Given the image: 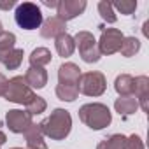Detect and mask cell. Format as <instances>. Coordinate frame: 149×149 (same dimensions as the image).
Segmentation results:
<instances>
[{
	"label": "cell",
	"mask_w": 149,
	"mask_h": 149,
	"mask_svg": "<svg viewBox=\"0 0 149 149\" xmlns=\"http://www.w3.org/2000/svg\"><path fill=\"white\" fill-rule=\"evenodd\" d=\"M114 109H116V112H119L121 116H132V114L137 112L139 102H137V98H135L133 95H130V97H119V98L114 102Z\"/></svg>",
	"instance_id": "obj_16"
},
{
	"label": "cell",
	"mask_w": 149,
	"mask_h": 149,
	"mask_svg": "<svg viewBox=\"0 0 149 149\" xmlns=\"http://www.w3.org/2000/svg\"><path fill=\"white\" fill-rule=\"evenodd\" d=\"M6 125L13 133H25L33 125V116L21 109H11L6 114Z\"/></svg>",
	"instance_id": "obj_8"
},
{
	"label": "cell",
	"mask_w": 149,
	"mask_h": 149,
	"mask_svg": "<svg viewBox=\"0 0 149 149\" xmlns=\"http://www.w3.org/2000/svg\"><path fill=\"white\" fill-rule=\"evenodd\" d=\"M114 90L119 97H130L133 95V77L130 74H119L114 81Z\"/></svg>",
	"instance_id": "obj_18"
},
{
	"label": "cell",
	"mask_w": 149,
	"mask_h": 149,
	"mask_svg": "<svg viewBox=\"0 0 149 149\" xmlns=\"http://www.w3.org/2000/svg\"><path fill=\"white\" fill-rule=\"evenodd\" d=\"M33 97H35V93L26 84V81H25L23 76H16V77H13V79L7 81L6 91H4V98L6 100L19 104V105H26Z\"/></svg>",
	"instance_id": "obj_4"
},
{
	"label": "cell",
	"mask_w": 149,
	"mask_h": 149,
	"mask_svg": "<svg viewBox=\"0 0 149 149\" xmlns=\"http://www.w3.org/2000/svg\"><path fill=\"white\" fill-rule=\"evenodd\" d=\"M77 88H79V93L86 97H102L107 90V79L102 72H97V70L84 72L79 77Z\"/></svg>",
	"instance_id": "obj_5"
},
{
	"label": "cell",
	"mask_w": 149,
	"mask_h": 149,
	"mask_svg": "<svg viewBox=\"0 0 149 149\" xmlns=\"http://www.w3.org/2000/svg\"><path fill=\"white\" fill-rule=\"evenodd\" d=\"M133 97L139 102V107L147 112L149 111V77L139 76L133 77Z\"/></svg>",
	"instance_id": "obj_10"
},
{
	"label": "cell",
	"mask_w": 149,
	"mask_h": 149,
	"mask_svg": "<svg viewBox=\"0 0 149 149\" xmlns=\"http://www.w3.org/2000/svg\"><path fill=\"white\" fill-rule=\"evenodd\" d=\"M74 42H76V47L79 49V54L83 58V61L86 63H97L100 60V51L97 46V40L93 37V33L90 32H77L76 37H74Z\"/></svg>",
	"instance_id": "obj_6"
},
{
	"label": "cell",
	"mask_w": 149,
	"mask_h": 149,
	"mask_svg": "<svg viewBox=\"0 0 149 149\" xmlns=\"http://www.w3.org/2000/svg\"><path fill=\"white\" fill-rule=\"evenodd\" d=\"M25 107H26V112H28L30 116H37V114H42V112L47 109V102H46L42 97L35 95Z\"/></svg>",
	"instance_id": "obj_25"
},
{
	"label": "cell",
	"mask_w": 149,
	"mask_h": 149,
	"mask_svg": "<svg viewBox=\"0 0 149 149\" xmlns=\"http://www.w3.org/2000/svg\"><path fill=\"white\" fill-rule=\"evenodd\" d=\"M6 84H7V79H6V76H4V74H0V97H4Z\"/></svg>",
	"instance_id": "obj_29"
},
{
	"label": "cell",
	"mask_w": 149,
	"mask_h": 149,
	"mask_svg": "<svg viewBox=\"0 0 149 149\" xmlns=\"http://www.w3.org/2000/svg\"><path fill=\"white\" fill-rule=\"evenodd\" d=\"M23 56H25L23 49L14 47L7 56L2 60V65H4L6 68H9V70H16V68H19V65L23 63Z\"/></svg>",
	"instance_id": "obj_23"
},
{
	"label": "cell",
	"mask_w": 149,
	"mask_h": 149,
	"mask_svg": "<svg viewBox=\"0 0 149 149\" xmlns=\"http://www.w3.org/2000/svg\"><path fill=\"white\" fill-rule=\"evenodd\" d=\"M139 51H140V40H139L137 37H125V39H123L121 47H119V53H121L125 58L135 56Z\"/></svg>",
	"instance_id": "obj_22"
},
{
	"label": "cell",
	"mask_w": 149,
	"mask_h": 149,
	"mask_svg": "<svg viewBox=\"0 0 149 149\" xmlns=\"http://www.w3.org/2000/svg\"><path fill=\"white\" fill-rule=\"evenodd\" d=\"M123 39H125V35H123L121 30H118V28H102L100 40L97 42L100 54L111 56L114 53H119Z\"/></svg>",
	"instance_id": "obj_7"
},
{
	"label": "cell",
	"mask_w": 149,
	"mask_h": 149,
	"mask_svg": "<svg viewBox=\"0 0 149 149\" xmlns=\"http://www.w3.org/2000/svg\"><path fill=\"white\" fill-rule=\"evenodd\" d=\"M23 77L32 90H42L47 84V72L44 68H39V67H30L25 72Z\"/></svg>",
	"instance_id": "obj_13"
},
{
	"label": "cell",
	"mask_w": 149,
	"mask_h": 149,
	"mask_svg": "<svg viewBox=\"0 0 149 149\" xmlns=\"http://www.w3.org/2000/svg\"><path fill=\"white\" fill-rule=\"evenodd\" d=\"M4 32V28H2V23H0V33H2Z\"/></svg>",
	"instance_id": "obj_32"
},
{
	"label": "cell",
	"mask_w": 149,
	"mask_h": 149,
	"mask_svg": "<svg viewBox=\"0 0 149 149\" xmlns=\"http://www.w3.org/2000/svg\"><path fill=\"white\" fill-rule=\"evenodd\" d=\"M42 4H44L46 7H53V9H56V7H58V0H42Z\"/></svg>",
	"instance_id": "obj_30"
},
{
	"label": "cell",
	"mask_w": 149,
	"mask_h": 149,
	"mask_svg": "<svg viewBox=\"0 0 149 149\" xmlns=\"http://www.w3.org/2000/svg\"><path fill=\"white\" fill-rule=\"evenodd\" d=\"M51 60H53V56L47 47H35L28 56L30 67H39V68H44L47 63H51Z\"/></svg>",
	"instance_id": "obj_17"
},
{
	"label": "cell",
	"mask_w": 149,
	"mask_h": 149,
	"mask_svg": "<svg viewBox=\"0 0 149 149\" xmlns=\"http://www.w3.org/2000/svg\"><path fill=\"white\" fill-rule=\"evenodd\" d=\"M56 97L63 102H74L77 97H79V88L74 86V84H56V90H54Z\"/></svg>",
	"instance_id": "obj_20"
},
{
	"label": "cell",
	"mask_w": 149,
	"mask_h": 149,
	"mask_svg": "<svg viewBox=\"0 0 149 149\" xmlns=\"http://www.w3.org/2000/svg\"><path fill=\"white\" fill-rule=\"evenodd\" d=\"M79 77H81V68L76 63L67 61V63H61L58 67V83L60 84H74V86H77Z\"/></svg>",
	"instance_id": "obj_12"
},
{
	"label": "cell",
	"mask_w": 149,
	"mask_h": 149,
	"mask_svg": "<svg viewBox=\"0 0 149 149\" xmlns=\"http://www.w3.org/2000/svg\"><path fill=\"white\" fill-rule=\"evenodd\" d=\"M67 33V23L58 16H51L40 25V35L44 39H56L58 35Z\"/></svg>",
	"instance_id": "obj_11"
},
{
	"label": "cell",
	"mask_w": 149,
	"mask_h": 149,
	"mask_svg": "<svg viewBox=\"0 0 149 149\" xmlns=\"http://www.w3.org/2000/svg\"><path fill=\"white\" fill-rule=\"evenodd\" d=\"M14 21L23 30H37V28H40L44 18H42L40 7L37 4H33V2H21V4L16 6Z\"/></svg>",
	"instance_id": "obj_3"
},
{
	"label": "cell",
	"mask_w": 149,
	"mask_h": 149,
	"mask_svg": "<svg viewBox=\"0 0 149 149\" xmlns=\"http://www.w3.org/2000/svg\"><path fill=\"white\" fill-rule=\"evenodd\" d=\"M54 47H56V53L63 58H68L74 54L76 51V42H74V37L68 35V33H61L54 39Z\"/></svg>",
	"instance_id": "obj_15"
},
{
	"label": "cell",
	"mask_w": 149,
	"mask_h": 149,
	"mask_svg": "<svg viewBox=\"0 0 149 149\" xmlns=\"http://www.w3.org/2000/svg\"><path fill=\"white\" fill-rule=\"evenodd\" d=\"M97 149H126V137L121 133H112L100 140Z\"/></svg>",
	"instance_id": "obj_19"
},
{
	"label": "cell",
	"mask_w": 149,
	"mask_h": 149,
	"mask_svg": "<svg viewBox=\"0 0 149 149\" xmlns=\"http://www.w3.org/2000/svg\"><path fill=\"white\" fill-rule=\"evenodd\" d=\"M11 149H23V147H11Z\"/></svg>",
	"instance_id": "obj_33"
},
{
	"label": "cell",
	"mask_w": 149,
	"mask_h": 149,
	"mask_svg": "<svg viewBox=\"0 0 149 149\" xmlns=\"http://www.w3.org/2000/svg\"><path fill=\"white\" fill-rule=\"evenodd\" d=\"M6 140H7V137H6V133L0 130V147H2L4 144H6Z\"/></svg>",
	"instance_id": "obj_31"
},
{
	"label": "cell",
	"mask_w": 149,
	"mask_h": 149,
	"mask_svg": "<svg viewBox=\"0 0 149 149\" xmlns=\"http://www.w3.org/2000/svg\"><path fill=\"white\" fill-rule=\"evenodd\" d=\"M126 149H146L144 147V142H142V139L139 137V135H130V137H126Z\"/></svg>",
	"instance_id": "obj_27"
},
{
	"label": "cell",
	"mask_w": 149,
	"mask_h": 149,
	"mask_svg": "<svg viewBox=\"0 0 149 149\" xmlns=\"http://www.w3.org/2000/svg\"><path fill=\"white\" fill-rule=\"evenodd\" d=\"M16 6V0H0V9L2 11H9Z\"/></svg>",
	"instance_id": "obj_28"
},
{
	"label": "cell",
	"mask_w": 149,
	"mask_h": 149,
	"mask_svg": "<svg viewBox=\"0 0 149 149\" xmlns=\"http://www.w3.org/2000/svg\"><path fill=\"white\" fill-rule=\"evenodd\" d=\"M112 9L125 14V16H132L135 11H137V2L135 0H121V2H114L112 4Z\"/></svg>",
	"instance_id": "obj_26"
},
{
	"label": "cell",
	"mask_w": 149,
	"mask_h": 149,
	"mask_svg": "<svg viewBox=\"0 0 149 149\" xmlns=\"http://www.w3.org/2000/svg\"><path fill=\"white\" fill-rule=\"evenodd\" d=\"M23 135L26 139V149H47V144L44 140V135H42L39 125L33 123Z\"/></svg>",
	"instance_id": "obj_14"
},
{
	"label": "cell",
	"mask_w": 149,
	"mask_h": 149,
	"mask_svg": "<svg viewBox=\"0 0 149 149\" xmlns=\"http://www.w3.org/2000/svg\"><path fill=\"white\" fill-rule=\"evenodd\" d=\"M98 14L102 16V19L109 25L116 23L118 21V16H116V11L112 9V4L107 2V0H102V2H98Z\"/></svg>",
	"instance_id": "obj_24"
},
{
	"label": "cell",
	"mask_w": 149,
	"mask_h": 149,
	"mask_svg": "<svg viewBox=\"0 0 149 149\" xmlns=\"http://www.w3.org/2000/svg\"><path fill=\"white\" fill-rule=\"evenodd\" d=\"M40 132L44 137H49L51 140H65L72 130V116L65 109H54L42 123H39Z\"/></svg>",
	"instance_id": "obj_1"
},
{
	"label": "cell",
	"mask_w": 149,
	"mask_h": 149,
	"mask_svg": "<svg viewBox=\"0 0 149 149\" xmlns=\"http://www.w3.org/2000/svg\"><path fill=\"white\" fill-rule=\"evenodd\" d=\"M16 47V35L13 32H2L0 33V63L2 60Z\"/></svg>",
	"instance_id": "obj_21"
},
{
	"label": "cell",
	"mask_w": 149,
	"mask_h": 149,
	"mask_svg": "<svg viewBox=\"0 0 149 149\" xmlns=\"http://www.w3.org/2000/svg\"><path fill=\"white\" fill-rule=\"evenodd\" d=\"M86 0H58V7H56V16L63 19L65 23L81 16L86 11Z\"/></svg>",
	"instance_id": "obj_9"
},
{
	"label": "cell",
	"mask_w": 149,
	"mask_h": 149,
	"mask_svg": "<svg viewBox=\"0 0 149 149\" xmlns=\"http://www.w3.org/2000/svg\"><path fill=\"white\" fill-rule=\"evenodd\" d=\"M79 119L91 130H104L111 125L112 121V114L111 109L105 104L100 102H91V104H84L79 109Z\"/></svg>",
	"instance_id": "obj_2"
}]
</instances>
